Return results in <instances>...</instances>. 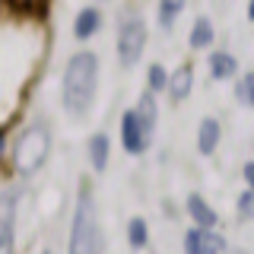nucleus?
I'll list each match as a JSON object with an SVG mask.
<instances>
[{
  "label": "nucleus",
  "mask_w": 254,
  "mask_h": 254,
  "mask_svg": "<svg viewBox=\"0 0 254 254\" xmlns=\"http://www.w3.org/2000/svg\"><path fill=\"white\" fill-rule=\"evenodd\" d=\"M48 153H51V133H48V127H42V124L29 127V130L19 137V143H16V149H13L16 169L26 172V175L38 172L45 165Z\"/></svg>",
  "instance_id": "3"
},
{
  "label": "nucleus",
  "mask_w": 254,
  "mask_h": 254,
  "mask_svg": "<svg viewBox=\"0 0 254 254\" xmlns=\"http://www.w3.org/2000/svg\"><path fill=\"white\" fill-rule=\"evenodd\" d=\"M130 245L133 248L146 245V222L143 219H130Z\"/></svg>",
  "instance_id": "17"
},
{
  "label": "nucleus",
  "mask_w": 254,
  "mask_h": 254,
  "mask_svg": "<svg viewBox=\"0 0 254 254\" xmlns=\"http://www.w3.org/2000/svg\"><path fill=\"white\" fill-rule=\"evenodd\" d=\"M245 181H248V185H251V181H254V165H251V162L245 165Z\"/></svg>",
  "instance_id": "21"
},
{
  "label": "nucleus",
  "mask_w": 254,
  "mask_h": 254,
  "mask_svg": "<svg viewBox=\"0 0 254 254\" xmlns=\"http://www.w3.org/2000/svg\"><path fill=\"white\" fill-rule=\"evenodd\" d=\"M216 143H219V124L213 121V118H206L200 124V130H197V149H200L203 156H210L213 149H216Z\"/></svg>",
  "instance_id": "9"
},
{
  "label": "nucleus",
  "mask_w": 254,
  "mask_h": 254,
  "mask_svg": "<svg viewBox=\"0 0 254 254\" xmlns=\"http://www.w3.org/2000/svg\"><path fill=\"white\" fill-rule=\"evenodd\" d=\"M181 10H185V0H159V22H162V29H172V22L178 19Z\"/></svg>",
  "instance_id": "14"
},
{
  "label": "nucleus",
  "mask_w": 254,
  "mask_h": 254,
  "mask_svg": "<svg viewBox=\"0 0 254 254\" xmlns=\"http://www.w3.org/2000/svg\"><path fill=\"white\" fill-rule=\"evenodd\" d=\"M95 86H99V61L89 51H79L67 61L64 70V108L70 115H86L95 102Z\"/></svg>",
  "instance_id": "1"
},
{
  "label": "nucleus",
  "mask_w": 254,
  "mask_h": 254,
  "mask_svg": "<svg viewBox=\"0 0 254 254\" xmlns=\"http://www.w3.org/2000/svg\"><path fill=\"white\" fill-rule=\"evenodd\" d=\"M149 133L143 130V124L137 121V111H127V115L121 118V143H124V149L127 153H133V156H140L143 149L149 146Z\"/></svg>",
  "instance_id": "6"
},
{
  "label": "nucleus",
  "mask_w": 254,
  "mask_h": 254,
  "mask_svg": "<svg viewBox=\"0 0 254 254\" xmlns=\"http://www.w3.org/2000/svg\"><path fill=\"white\" fill-rule=\"evenodd\" d=\"M48 254H51V251H48Z\"/></svg>",
  "instance_id": "23"
},
{
  "label": "nucleus",
  "mask_w": 254,
  "mask_h": 254,
  "mask_svg": "<svg viewBox=\"0 0 254 254\" xmlns=\"http://www.w3.org/2000/svg\"><path fill=\"white\" fill-rule=\"evenodd\" d=\"M172 95H175V102H181V99L190 95V67H181L178 73L172 76Z\"/></svg>",
  "instance_id": "16"
},
{
  "label": "nucleus",
  "mask_w": 254,
  "mask_h": 254,
  "mask_svg": "<svg viewBox=\"0 0 254 254\" xmlns=\"http://www.w3.org/2000/svg\"><path fill=\"white\" fill-rule=\"evenodd\" d=\"M188 210H190V216H194L197 226H203V229H213V226H216V213H213L210 206L203 203V197L194 194V197L188 200Z\"/></svg>",
  "instance_id": "11"
},
{
  "label": "nucleus",
  "mask_w": 254,
  "mask_h": 254,
  "mask_svg": "<svg viewBox=\"0 0 254 254\" xmlns=\"http://www.w3.org/2000/svg\"><path fill=\"white\" fill-rule=\"evenodd\" d=\"M0 153H3V137H0Z\"/></svg>",
  "instance_id": "22"
},
{
  "label": "nucleus",
  "mask_w": 254,
  "mask_h": 254,
  "mask_svg": "<svg viewBox=\"0 0 254 254\" xmlns=\"http://www.w3.org/2000/svg\"><path fill=\"white\" fill-rule=\"evenodd\" d=\"M251 86H254V76H242V83H238V99H242V105H251Z\"/></svg>",
  "instance_id": "19"
},
{
  "label": "nucleus",
  "mask_w": 254,
  "mask_h": 254,
  "mask_svg": "<svg viewBox=\"0 0 254 254\" xmlns=\"http://www.w3.org/2000/svg\"><path fill=\"white\" fill-rule=\"evenodd\" d=\"M99 22H102V16H99V10H92V6H86L83 13L76 16V26H73V32H76V38H89L95 29H99Z\"/></svg>",
  "instance_id": "13"
},
{
  "label": "nucleus",
  "mask_w": 254,
  "mask_h": 254,
  "mask_svg": "<svg viewBox=\"0 0 254 254\" xmlns=\"http://www.w3.org/2000/svg\"><path fill=\"white\" fill-rule=\"evenodd\" d=\"M235 70H238V64H235L232 54H226V51H213L210 54V73H213V79H232Z\"/></svg>",
  "instance_id": "8"
},
{
  "label": "nucleus",
  "mask_w": 254,
  "mask_h": 254,
  "mask_svg": "<svg viewBox=\"0 0 254 254\" xmlns=\"http://www.w3.org/2000/svg\"><path fill=\"white\" fill-rule=\"evenodd\" d=\"M99 251V222H95L92 190L83 185L73 210V232H70V254H95Z\"/></svg>",
  "instance_id": "2"
},
{
  "label": "nucleus",
  "mask_w": 254,
  "mask_h": 254,
  "mask_svg": "<svg viewBox=\"0 0 254 254\" xmlns=\"http://www.w3.org/2000/svg\"><path fill=\"white\" fill-rule=\"evenodd\" d=\"M89 159H92L95 172H105V165H108V137L105 133H95L89 140Z\"/></svg>",
  "instance_id": "12"
},
{
  "label": "nucleus",
  "mask_w": 254,
  "mask_h": 254,
  "mask_svg": "<svg viewBox=\"0 0 254 254\" xmlns=\"http://www.w3.org/2000/svg\"><path fill=\"white\" fill-rule=\"evenodd\" d=\"M16 200L19 190L0 197V254H13V222H16Z\"/></svg>",
  "instance_id": "7"
},
{
  "label": "nucleus",
  "mask_w": 254,
  "mask_h": 254,
  "mask_svg": "<svg viewBox=\"0 0 254 254\" xmlns=\"http://www.w3.org/2000/svg\"><path fill=\"white\" fill-rule=\"evenodd\" d=\"M146 48V22L143 19H127L118 32V58L124 67H133Z\"/></svg>",
  "instance_id": "4"
},
{
  "label": "nucleus",
  "mask_w": 254,
  "mask_h": 254,
  "mask_svg": "<svg viewBox=\"0 0 254 254\" xmlns=\"http://www.w3.org/2000/svg\"><path fill=\"white\" fill-rule=\"evenodd\" d=\"M238 213H242V219L251 216V190H245V194H242V200H238Z\"/></svg>",
  "instance_id": "20"
},
{
  "label": "nucleus",
  "mask_w": 254,
  "mask_h": 254,
  "mask_svg": "<svg viewBox=\"0 0 254 254\" xmlns=\"http://www.w3.org/2000/svg\"><path fill=\"white\" fill-rule=\"evenodd\" d=\"M222 248H226V242L213 229L197 226L185 235V254H222Z\"/></svg>",
  "instance_id": "5"
},
{
  "label": "nucleus",
  "mask_w": 254,
  "mask_h": 254,
  "mask_svg": "<svg viewBox=\"0 0 254 254\" xmlns=\"http://www.w3.org/2000/svg\"><path fill=\"white\" fill-rule=\"evenodd\" d=\"M165 83H169V76H165V70H162V67H159V64H156V67L149 70V89L156 92V89H162Z\"/></svg>",
  "instance_id": "18"
},
{
  "label": "nucleus",
  "mask_w": 254,
  "mask_h": 254,
  "mask_svg": "<svg viewBox=\"0 0 254 254\" xmlns=\"http://www.w3.org/2000/svg\"><path fill=\"white\" fill-rule=\"evenodd\" d=\"M213 42V26H210V19H197L194 22V29H190V48H206Z\"/></svg>",
  "instance_id": "15"
},
{
  "label": "nucleus",
  "mask_w": 254,
  "mask_h": 254,
  "mask_svg": "<svg viewBox=\"0 0 254 254\" xmlns=\"http://www.w3.org/2000/svg\"><path fill=\"white\" fill-rule=\"evenodd\" d=\"M137 111V121L143 124V130L149 133V137H153V130H156V99H153V92H146L140 99V105L133 108Z\"/></svg>",
  "instance_id": "10"
}]
</instances>
